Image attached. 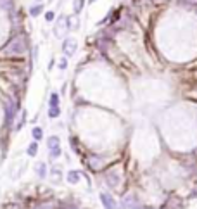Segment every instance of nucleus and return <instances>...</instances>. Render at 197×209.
I'll return each mask as SVG.
<instances>
[{
    "label": "nucleus",
    "mask_w": 197,
    "mask_h": 209,
    "mask_svg": "<svg viewBox=\"0 0 197 209\" xmlns=\"http://www.w3.org/2000/svg\"><path fill=\"white\" fill-rule=\"evenodd\" d=\"M37 175L40 176V178H45V176H47V166H45V163H38L37 164Z\"/></svg>",
    "instance_id": "obj_8"
},
{
    "label": "nucleus",
    "mask_w": 197,
    "mask_h": 209,
    "mask_svg": "<svg viewBox=\"0 0 197 209\" xmlns=\"http://www.w3.org/2000/svg\"><path fill=\"white\" fill-rule=\"evenodd\" d=\"M59 156H61V147L50 150V157H52V159H56V157H59Z\"/></svg>",
    "instance_id": "obj_14"
},
{
    "label": "nucleus",
    "mask_w": 197,
    "mask_h": 209,
    "mask_svg": "<svg viewBox=\"0 0 197 209\" xmlns=\"http://www.w3.org/2000/svg\"><path fill=\"white\" fill-rule=\"evenodd\" d=\"M83 7V0H76L75 2V12H80Z\"/></svg>",
    "instance_id": "obj_15"
},
{
    "label": "nucleus",
    "mask_w": 197,
    "mask_h": 209,
    "mask_svg": "<svg viewBox=\"0 0 197 209\" xmlns=\"http://www.w3.org/2000/svg\"><path fill=\"white\" fill-rule=\"evenodd\" d=\"M31 135H33L35 142H38V140H42V138H43V130H42L40 126H35L33 131H31Z\"/></svg>",
    "instance_id": "obj_9"
},
{
    "label": "nucleus",
    "mask_w": 197,
    "mask_h": 209,
    "mask_svg": "<svg viewBox=\"0 0 197 209\" xmlns=\"http://www.w3.org/2000/svg\"><path fill=\"white\" fill-rule=\"evenodd\" d=\"M80 176H81V175H80V171H69V173H67V182L75 185V183L80 182Z\"/></svg>",
    "instance_id": "obj_7"
},
{
    "label": "nucleus",
    "mask_w": 197,
    "mask_h": 209,
    "mask_svg": "<svg viewBox=\"0 0 197 209\" xmlns=\"http://www.w3.org/2000/svg\"><path fill=\"white\" fill-rule=\"evenodd\" d=\"M45 19H47V21H54V12L48 11L47 14H45Z\"/></svg>",
    "instance_id": "obj_16"
},
{
    "label": "nucleus",
    "mask_w": 197,
    "mask_h": 209,
    "mask_svg": "<svg viewBox=\"0 0 197 209\" xmlns=\"http://www.w3.org/2000/svg\"><path fill=\"white\" fill-rule=\"evenodd\" d=\"M24 50H26V47H24V40H22L21 36L14 38V40L9 43V47H7L9 54H22Z\"/></svg>",
    "instance_id": "obj_3"
},
{
    "label": "nucleus",
    "mask_w": 197,
    "mask_h": 209,
    "mask_svg": "<svg viewBox=\"0 0 197 209\" xmlns=\"http://www.w3.org/2000/svg\"><path fill=\"white\" fill-rule=\"evenodd\" d=\"M37 150H38V143L31 142L30 147H28V156H37Z\"/></svg>",
    "instance_id": "obj_11"
},
{
    "label": "nucleus",
    "mask_w": 197,
    "mask_h": 209,
    "mask_svg": "<svg viewBox=\"0 0 197 209\" xmlns=\"http://www.w3.org/2000/svg\"><path fill=\"white\" fill-rule=\"evenodd\" d=\"M99 199H101L104 209H119V204L116 202V199L112 197L109 192H101V194H99Z\"/></svg>",
    "instance_id": "obj_1"
},
{
    "label": "nucleus",
    "mask_w": 197,
    "mask_h": 209,
    "mask_svg": "<svg viewBox=\"0 0 197 209\" xmlns=\"http://www.w3.org/2000/svg\"><path fill=\"white\" fill-rule=\"evenodd\" d=\"M42 9H43V7H42V4H38V5H35V7H31V16H38V14H40V12H42Z\"/></svg>",
    "instance_id": "obj_13"
},
{
    "label": "nucleus",
    "mask_w": 197,
    "mask_h": 209,
    "mask_svg": "<svg viewBox=\"0 0 197 209\" xmlns=\"http://www.w3.org/2000/svg\"><path fill=\"white\" fill-rule=\"evenodd\" d=\"M50 107H59V95L57 94H50Z\"/></svg>",
    "instance_id": "obj_10"
},
{
    "label": "nucleus",
    "mask_w": 197,
    "mask_h": 209,
    "mask_svg": "<svg viewBox=\"0 0 197 209\" xmlns=\"http://www.w3.org/2000/svg\"><path fill=\"white\" fill-rule=\"evenodd\" d=\"M123 209H142V204L135 194H128L123 197Z\"/></svg>",
    "instance_id": "obj_2"
},
{
    "label": "nucleus",
    "mask_w": 197,
    "mask_h": 209,
    "mask_svg": "<svg viewBox=\"0 0 197 209\" xmlns=\"http://www.w3.org/2000/svg\"><path fill=\"white\" fill-rule=\"evenodd\" d=\"M47 145H48V149L52 150V149H57V147H61V140H59V137H50L47 140Z\"/></svg>",
    "instance_id": "obj_6"
},
{
    "label": "nucleus",
    "mask_w": 197,
    "mask_h": 209,
    "mask_svg": "<svg viewBox=\"0 0 197 209\" xmlns=\"http://www.w3.org/2000/svg\"><path fill=\"white\" fill-rule=\"evenodd\" d=\"M61 114V109L59 107H50L48 109V118H57Z\"/></svg>",
    "instance_id": "obj_12"
},
{
    "label": "nucleus",
    "mask_w": 197,
    "mask_h": 209,
    "mask_svg": "<svg viewBox=\"0 0 197 209\" xmlns=\"http://www.w3.org/2000/svg\"><path fill=\"white\" fill-rule=\"evenodd\" d=\"M66 66H67L66 59H62V61H61V62H59V67H61V69H66Z\"/></svg>",
    "instance_id": "obj_17"
},
{
    "label": "nucleus",
    "mask_w": 197,
    "mask_h": 209,
    "mask_svg": "<svg viewBox=\"0 0 197 209\" xmlns=\"http://www.w3.org/2000/svg\"><path fill=\"white\" fill-rule=\"evenodd\" d=\"M62 50L66 56H73V54L76 52V40H73V38H67L66 41H64L62 45Z\"/></svg>",
    "instance_id": "obj_4"
},
{
    "label": "nucleus",
    "mask_w": 197,
    "mask_h": 209,
    "mask_svg": "<svg viewBox=\"0 0 197 209\" xmlns=\"http://www.w3.org/2000/svg\"><path fill=\"white\" fill-rule=\"evenodd\" d=\"M66 31H67V19L61 17L59 21H57V24H56V36L57 38L64 36V33H66Z\"/></svg>",
    "instance_id": "obj_5"
}]
</instances>
